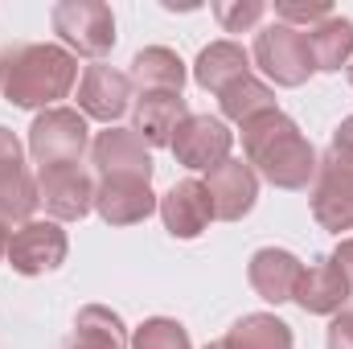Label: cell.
I'll list each match as a JSON object with an SVG mask.
<instances>
[{
    "label": "cell",
    "instance_id": "d6a6232c",
    "mask_svg": "<svg viewBox=\"0 0 353 349\" xmlns=\"http://www.w3.org/2000/svg\"><path fill=\"white\" fill-rule=\"evenodd\" d=\"M205 349H226V346H222V341H214V346H205Z\"/></svg>",
    "mask_w": 353,
    "mask_h": 349
},
{
    "label": "cell",
    "instance_id": "5bb4252c",
    "mask_svg": "<svg viewBox=\"0 0 353 349\" xmlns=\"http://www.w3.org/2000/svg\"><path fill=\"white\" fill-rule=\"evenodd\" d=\"M128 99H132V79L128 74H119V70H111L103 62L87 66V74L79 83V107L90 119H103V123L119 119L128 111Z\"/></svg>",
    "mask_w": 353,
    "mask_h": 349
},
{
    "label": "cell",
    "instance_id": "4dcf8cb0",
    "mask_svg": "<svg viewBox=\"0 0 353 349\" xmlns=\"http://www.w3.org/2000/svg\"><path fill=\"white\" fill-rule=\"evenodd\" d=\"M0 255H8V230H4V222H0Z\"/></svg>",
    "mask_w": 353,
    "mask_h": 349
},
{
    "label": "cell",
    "instance_id": "ac0fdd59",
    "mask_svg": "<svg viewBox=\"0 0 353 349\" xmlns=\"http://www.w3.org/2000/svg\"><path fill=\"white\" fill-rule=\"evenodd\" d=\"M247 66H251V58H247L243 46H234V41H214L210 50H201V58H197V66H193V79L205 90H218V94H222L230 83L247 79Z\"/></svg>",
    "mask_w": 353,
    "mask_h": 349
},
{
    "label": "cell",
    "instance_id": "8992f818",
    "mask_svg": "<svg viewBox=\"0 0 353 349\" xmlns=\"http://www.w3.org/2000/svg\"><path fill=\"white\" fill-rule=\"evenodd\" d=\"M54 29L62 33L66 46H74L79 54H90V58H103L115 46V17L99 0H62V4H54Z\"/></svg>",
    "mask_w": 353,
    "mask_h": 349
},
{
    "label": "cell",
    "instance_id": "6da1fadb",
    "mask_svg": "<svg viewBox=\"0 0 353 349\" xmlns=\"http://www.w3.org/2000/svg\"><path fill=\"white\" fill-rule=\"evenodd\" d=\"M243 148H247V161L259 165V173L279 189H308V181L321 169L312 144L300 136V128L283 111H267L259 119L243 123Z\"/></svg>",
    "mask_w": 353,
    "mask_h": 349
},
{
    "label": "cell",
    "instance_id": "484cf974",
    "mask_svg": "<svg viewBox=\"0 0 353 349\" xmlns=\"http://www.w3.org/2000/svg\"><path fill=\"white\" fill-rule=\"evenodd\" d=\"M329 17H333L329 4H292V0H279V4H275V21H283V25H292V29H300V21H304V25H321V21H329Z\"/></svg>",
    "mask_w": 353,
    "mask_h": 349
},
{
    "label": "cell",
    "instance_id": "5b68a950",
    "mask_svg": "<svg viewBox=\"0 0 353 349\" xmlns=\"http://www.w3.org/2000/svg\"><path fill=\"white\" fill-rule=\"evenodd\" d=\"M29 152L37 157L41 169L50 165H79L87 152V119L70 107H54L33 119L29 128Z\"/></svg>",
    "mask_w": 353,
    "mask_h": 349
},
{
    "label": "cell",
    "instance_id": "f1b7e54d",
    "mask_svg": "<svg viewBox=\"0 0 353 349\" xmlns=\"http://www.w3.org/2000/svg\"><path fill=\"white\" fill-rule=\"evenodd\" d=\"M333 263L341 267V275L350 279V292H353V239H345V243L337 247V255H333Z\"/></svg>",
    "mask_w": 353,
    "mask_h": 349
},
{
    "label": "cell",
    "instance_id": "52a82bcc",
    "mask_svg": "<svg viewBox=\"0 0 353 349\" xmlns=\"http://www.w3.org/2000/svg\"><path fill=\"white\" fill-rule=\"evenodd\" d=\"M173 157L189 169H218L222 161H230V132L222 119L210 115H185L181 128L173 132Z\"/></svg>",
    "mask_w": 353,
    "mask_h": 349
},
{
    "label": "cell",
    "instance_id": "ffe728a7",
    "mask_svg": "<svg viewBox=\"0 0 353 349\" xmlns=\"http://www.w3.org/2000/svg\"><path fill=\"white\" fill-rule=\"evenodd\" d=\"M128 79H132V83H140L144 90H176V94H181L185 66H181V58H176L173 50L152 46V50L136 54V62H132V74H128Z\"/></svg>",
    "mask_w": 353,
    "mask_h": 349
},
{
    "label": "cell",
    "instance_id": "cb8c5ba5",
    "mask_svg": "<svg viewBox=\"0 0 353 349\" xmlns=\"http://www.w3.org/2000/svg\"><path fill=\"white\" fill-rule=\"evenodd\" d=\"M132 349H189V333L169 317H157V321H144L136 329Z\"/></svg>",
    "mask_w": 353,
    "mask_h": 349
},
{
    "label": "cell",
    "instance_id": "f546056e",
    "mask_svg": "<svg viewBox=\"0 0 353 349\" xmlns=\"http://www.w3.org/2000/svg\"><path fill=\"white\" fill-rule=\"evenodd\" d=\"M333 144H337V148H350V152H353V115L345 119V123H341V128H337V136H333Z\"/></svg>",
    "mask_w": 353,
    "mask_h": 349
},
{
    "label": "cell",
    "instance_id": "4316f807",
    "mask_svg": "<svg viewBox=\"0 0 353 349\" xmlns=\"http://www.w3.org/2000/svg\"><path fill=\"white\" fill-rule=\"evenodd\" d=\"M329 349H353V308L333 317V325H329Z\"/></svg>",
    "mask_w": 353,
    "mask_h": 349
},
{
    "label": "cell",
    "instance_id": "9c48e42d",
    "mask_svg": "<svg viewBox=\"0 0 353 349\" xmlns=\"http://www.w3.org/2000/svg\"><path fill=\"white\" fill-rule=\"evenodd\" d=\"M62 259H66V230H58V222H25L8 239V263L21 275L54 271Z\"/></svg>",
    "mask_w": 353,
    "mask_h": 349
},
{
    "label": "cell",
    "instance_id": "d6986e66",
    "mask_svg": "<svg viewBox=\"0 0 353 349\" xmlns=\"http://www.w3.org/2000/svg\"><path fill=\"white\" fill-rule=\"evenodd\" d=\"M308 46H312L316 70H341L353 58V21L329 17V21L312 25V29H308Z\"/></svg>",
    "mask_w": 353,
    "mask_h": 349
},
{
    "label": "cell",
    "instance_id": "d4e9b609",
    "mask_svg": "<svg viewBox=\"0 0 353 349\" xmlns=\"http://www.w3.org/2000/svg\"><path fill=\"white\" fill-rule=\"evenodd\" d=\"M263 12L267 8L259 4V0H222V4H214V17L222 21L226 33H243V29H251Z\"/></svg>",
    "mask_w": 353,
    "mask_h": 349
},
{
    "label": "cell",
    "instance_id": "44dd1931",
    "mask_svg": "<svg viewBox=\"0 0 353 349\" xmlns=\"http://www.w3.org/2000/svg\"><path fill=\"white\" fill-rule=\"evenodd\" d=\"M226 349H292V329L279 321V317H267V312H255V317H243L230 333H226Z\"/></svg>",
    "mask_w": 353,
    "mask_h": 349
},
{
    "label": "cell",
    "instance_id": "83f0119b",
    "mask_svg": "<svg viewBox=\"0 0 353 349\" xmlns=\"http://www.w3.org/2000/svg\"><path fill=\"white\" fill-rule=\"evenodd\" d=\"M8 165H21V144L8 128H0V169H8Z\"/></svg>",
    "mask_w": 353,
    "mask_h": 349
},
{
    "label": "cell",
    "instance_id": "9a60e30c",
    "mask_svg": "<svg viewBox=\"0 0 353 349\" xmlns=\"http://www.w3.org/2000/svg\"><path fill=\"white\" fill-rule=\"evenodd\" d=\"M304 312H341V304L350 300V279L341 275V267L329 259H316L312 267H304L296 296H292Z\"/></svg>",
    "mask_w": 353,
    "mask_h": 349
},
{
    "label": "cell",
    "instance_id": "2e32d148",
    "mask_svg": "<svg viewBox=\"0 0 353 349\" xmlns=\"http://www.w3.org/2000/svg\"><path fill=\"white\" fill-rule=\"evenodd\" d=\"M304 267L292 251H275V247H263L255 251L251 259V288L263 296L267 304H283L296 296V283H300Z\"/></svg>",
    "mask_w": 353,
    "mask_h": 349
},
{
    "label": "cell",
    "instance_id": "8fae6325",
    "mask_svg": "<svg viewBox=\"0 0 353 349\" xmlns=\"http://www.w3.org/2000/svg\"><path fill=\"white\" fill-rule=\"evenodd\" d=\"M161 218H165L173 239H197L214 218V201L205 193V181H176L161 197Z\"/></svg>",
    "mask_w": 353,
    "mask_h": 349
},
{
    "label": "cell",
    "instance_id": "ba28073f",
    "mask_svg": "<svg viewBox=\"0 0 353 349\" xmlns=\"http://www.w3.org/2000/svg\"><path fill=\"white\" fill-rule=\"evenodd\" d=\"M37 201L54 218L74 222L94 206V185L79 165H50V169L37 173Z\"/></svg>",
    "mask_w": 353,
    "mask_h": 349
},
{
    "label": "cell",
    "instance_id": "e0dca14e",
    "mask_svg": "<svg viewBox=\"0 0 353 349\" xmlns=\"http://www.w3.org/2000/svg\"><path fill=\"white\" fill-rule=\"evenodd\" d=\"M185 99L176 90H144V99L136 103V136L144 144H173V132L185 119Z\"/></svg>",
    "mask_w": 353,
    "mask_h": 349
},
{
    "label": "cell",
    "instance_id": "1f68e13d",
    "mask_svg": "<svg viewBox=\"0 0 353 349\" xmlns=\"http://www.w3.org/2000/svg\"><path fill=\"white\" fill-rule=\"evenodd\" d=\"M66 349H90V346H83V341H74V337H70V341H66Z\"/></svg>",
    "mask_w": 353,
    "mask_h": 349
},
{
    "label": "cell",
    "instance_id": "4fadbf2b",
    "mask_svg": "<svg viewBox=\"0 0 353 349\" xmlns=\"http://www.w3.org/2000/svg\"><path fill=\"white\" fill-rule=\"evenodd\" d=\"M94 210H99L111 226H132V222H144V218L157 210V197H152L148 181H136V177H107V181L94 189Z\"/></svg>",
    "mask_w": 353,
    "mask_h": 349
},
{
    "label": "cell",
    "instance_id": "3957f363",
    "mask_svg": "<svg viewBox=\"0 0 353 349\" xmlns=\"http://www.w3.org/2000/svg\"><path fill=\"white\" fill-rule=\"evenodd\" d=\"M255 62L267 79H275L279 87H300L316 62H312V46H308V29H292L283 21L267 25L255 37Z\"/></svg>",
    "mask_w": 353,
    "mask_h": 349
},
{
    "label": "cell",
    "instance_id": "277c9868",
    "mask_svg": "<svg viewBox=\"0 0 353 349\" xmlns=\"http://www.w3.org/2000/svg\"><path fill=\"white\" fill-rule=\"evenodd\" d=\"M312 214L325 230H353V152L350 148H329V157L316 169L312 189Z\"/></svg>",
    "mask_w": 353,
    "mask_h": 349
},
{
    "label": "cell",
    "instance_id": "7a4b0ae2",
    "mask_svg": "<svg viewBox=\"0 0 353 349\" xmlns=\"http://www.w3.org/2000/svg\"><path fill=\"white\" fill-rule=\"evenodd\" d=\"M79 83V62L58 46H12L0 62V87L17 107H46Z\"/></svg>",
    "mask_w": 353,
    "mask_h": 349
},
{
    "label": "cell",
    "instance_id": "603a6c76",
    "mask_svg": "<svg viewBox=\"0 0 353 349\" xmlns=\"http://www.w3.org/2000/svg\"><path fill=\"white\" fill-rule=\"evenodd\" d=\"M74 341H83L90 349H128V333H123V321L115 312L90 304L74 321Z\"/></svg>",
    "mask_w": 353,
    "mask_h": 349
},
{
    "label": "cell",
    "instance_id": "7402d4cb",
    "mask_svg": "<svg viewBox=\"0 0 353 349\" xmlns=\"http://www.w3.org/2000/svg\"><path fill=\"white\" fill-rule=\"evenodd\" d=\"M222 99V111L230 115V119H239V123H251V119H259L267 111H275V94L259 83V79H239V83H230V87L218 94Z\"/></svg>",
    "mask_w": 353,
    "mask_h": 349
},
{
    "label": "cell",
    "instance_id": "836d02e7",
    "mask_svg": "<svg viewBox=\"0 0 353 349\" xmlns=\"http://www.w3.org/2000/svg\"><path fill=\"white\" fill-rule=\"evenodd\" d=\"M350 83H353V70H350Z\"/></svg>",
    "mask_w": 353,
    "mask_h": 349
},
{
    "label": "cell",
    "instance_id": "30bf717a",
    "mask_svg": "<svg viewBox=\"0 0 353 349\" xmlns=\"http://www.w3.org/2000/svg\"><path fill=\"white\" fill-rule=\"evenodd\" d=\"M94 157V169L107 177H136V181H148L152 177V157H148V144L128 132V128H115V132H103L90 148Z\"/></svg>",
    "mask_w": 353,
    "mask_h": 349
},
{
    "label": "cell",
    "instance_id": "7c38bea8",
    "mask_svg": "<svg viewBox=\"0 0 353 349\" xmlns=\"http://www.w3.org/2000/svg\"><path fill=\"white\" fill-rule=\"evenodd\" d=\"M205 193L214 201V218H243L251 206H255V193H259V181L251 173V165L243 161H222L218 169H210L205 177Z\"/></svg>",
    "mask_w": 353,
    "mask_h": 349
}]
</instances>
